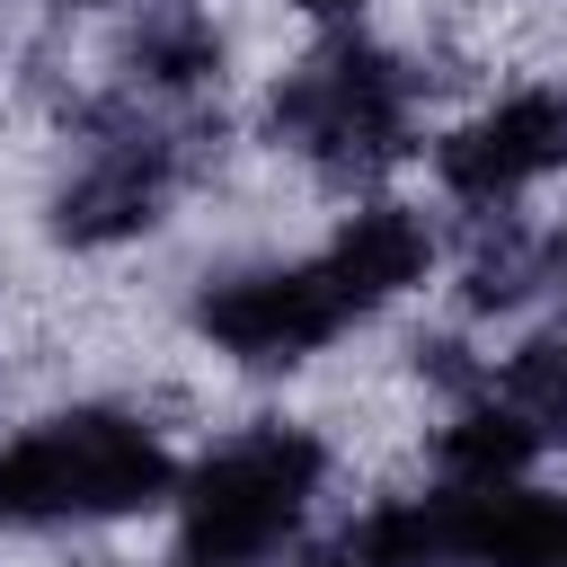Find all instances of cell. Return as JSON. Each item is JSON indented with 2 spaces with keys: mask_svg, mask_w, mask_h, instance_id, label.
I'll use <instances>...</instances> for the list:
<instances>
[{
  "mask_svg": "<svg viewBox=\"0 0 567 567\" xmlns=\"http://www.w3.org/2000/svg\"><path fill=\"white\" fill-rule=\"evenodd\" d=\"M53 9H106V0H53Z\"/></svg>",
  "mask_w": 567,
  "mask_h": 567,
  "instance_id": "12",
  "label": "cell"
},
{
  "mask_svg": "<svg viewBox=\"0 0 567 567\" xmlns=\"http://www.w3.org/2000/svg\"><path fill=\"white\" fill-rule=\"evenodd\" d=\"M346 319H354V310H346V292L328 284L319 257L239 266V275H213V284L195 292V337H204L213 354L248 363V372H292V363H310L319 346L346 337Z\"/></svg>",
  "mask_w": 567,
  "mask_h": 567,
  "instance_id": "4",
  "label": "cell"
},
{
  "mask_svg": "<svg viewBox=\"0 0 567 567\" xmlns=\"http://www.w3.org/2000/svg\"><path fill=\"white\" fill-rule=\"evenodd\" d=\"M292 18H363V0H284Z\"/></svg>",
  "mask_w": 567,
  "mask_h": 567,
  "instance_id": "10",
  "label": "cell"
},
{
  "mask_svg": "<svg viewBox=\"0 0 567 567\" xmlns=\"http://www.w3.org/2000/svg\"><path fill=\"white\" fill-rule=\"evenodd\" d=\"M177 452L133 408H62L0 443V523L53 532V523H124L177 496Z\"/></svg>",
  "mask_w": 567,
  "mask_h": 567,
  "instance_id": "1",
  "label": "cell"
},
{
  "mask_svg": "<svg viewBox=\"0 0 567 567\" xmlns=\"http://www.w3.org/2000/svg\"><path fill=\"white\" fill-rule=\"evenodd\" d=\"M540 443H549V434H540L514 399H470V408L443 425L434 452H443V478H452V487H514V478L540 461Z\"/></svg>",
  "mask_w": 567,
  "mask_h": 567,
  "instance_id": "9",
  "label": "cell"
},
{
  "mask_svg": "<svg viewBox=\"0 0 567 567\" xmlns=\"http://www.w3.org/2000/svg\"><path fill=\"white\" fill-rule=\"evenodd\" d=\"M266 142L328 177H381L416 151V71L390 44H328L266 89Z\"/></svg>",
  "mask_w": 567,
  "mask_h": 567,
  "instance_id": "3",
  "label": "cell"
},
{
  "mask_svg": "<svg viewBox=\"0 0 567 567\" xmlns=\"http://www.w3.org/2000/svg\"><path fill=\"white\" fill-rule=\"evenodd\" d=\"M124 62H133L142 89L195 97V89H213V80L230 71V35H221V18H213L204 0H151L142 27L124 35Z\"/></svg>",
  "mask_w": 567,
  "mask_h": 567,
  "instance_id": "8",
  "label": "cell"
},
{
  "mask_svg": "<svg viewBox=\"0 0 567 567\" xmlns=\"http://www.w3.org/2000/svg\"><path fill=\"white\" fill-rule=\"evenodd\" d=\"M328 434L301 416H257L230 443H213L177 478V549L204 567H266L275 549L301 540L310 505L328 496Z\"/></svg>",
  "mask_w": 567,
  "mask_h": 567,
  "instance_id": "2",
  "label": "cell"
},
{
  "mask_svg": "<svg viewBox=\"0 0 567 567\" xmlns=\"http://www.w3.org/2000/svg\"><path fill=\"white\" fill-rule=\"evenodd\" d=\"M567 168V89H505L434 142V177L461 204H514L523 186Z\"/></svg>",
  "mask_w": 567,
  "mask_h": 567,
  "instance_id": "5",
  "label": "cell"
},
{
  "mask_svg": "<svg viewBox=\"0 0 567 567\" xmlns=\"http://www.w3.org/2000/svg\"><path fill=\"white\" fill-rule=\"evenodd\" d=\"M301 567H372V558H363V549H354V540H328V549H310V558H301Z\"/></svg>",
  "mask_w": 567,
  "mask_h": 567,
  "instance_id": "11",
  "label": "cell"
},
{
  "mask_svg": "<svg viewBox=\"0 0 567 567\" xmlns=\"http://www.w3.org/2000/svg\"><path fill=\"white\" fill-rule=\"evenodd\" d=\"M177 177V142L142 133V124H106V142H89V159L53 186V239L62 248H124L159 221Z\"/></svg>",
  "mask_w": 567,
  "mask_h": 567,
  "instance_id": "6",
  "label": "cell"
},
{
  "mask_svg": "<svg viewBox=\"0 0 567 567\" xmlns=\"http://www.w3.org/2000/svg\"><path fill=\"white\" fill-rule=\"evenodd\" d=\"M319 266H328V284L346 292V310L363 319V310H381V301H399V292H416V284L434 275V230H425V213L372 195V204L337 213Z\"/></svg>",
  "mask_w": 567,
  "mask_h": 567,
  "instance_id": "7",
  "label": "cell"
},
{
  "mask_svg": "<svg viewBox=\"0 0 567 567\" xmlns=\"http://www.w3.org/2000/svg\"><path fill=\"white\" fill-rule=\"evenodd\" d=\"M177 567H204V558H177Z\"/></svg>",
  "mask_w": 567,
  "mask_h": 567,
  "instance_id": "13",
  "label": "cell"
}]
</instances>
